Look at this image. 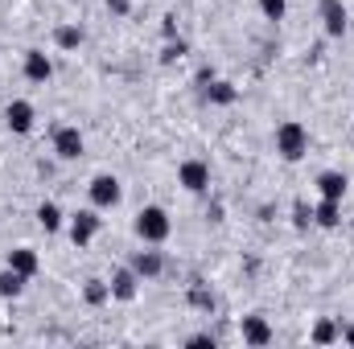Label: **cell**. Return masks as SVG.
I'll use <instances>...</instances> for the list:
<instances>
[{
    "label": "cell",
    "instance_id": "cell-16",
    "mask_svg": "<svg viewBox=\"0 0 354 349\" xmlns=\"http://www.w3.org/2000/svg\"><path fill=\"white\" fill-rule=\"evenodd\" d=\"M62 222H66V218H62L58 201H41V206H37V226H41L46 235H58V230H62Z\"/></svg>",
    "mask_w": 354,
    "mask_h": 349
},
{
    "label": "cell",
    "instance_id": "cell-23",
    "mask_svg": "<svg viewBox=\"0 0 354 349\" xmlns=\"http://www.w3.org/2000/svg\"><path fill=\"white\" fill-rule=\"evenodd\" d=\"M189 54V46L181 41V37H174V41H165V50H161V66H174V62H181Z\"/></svg>",
    "mask_w": 354,
    "mask_h": 349
},
{
    "label": "cell",
    "instance_id": "cell-25",
    "mask_svg": "<svg viewBox=\"0 0 354 349\" xmlns=\"http://www.w3.org/2000/svg\"><path fill=\"white\" fill-rule=\"evenodd\" d=\"M260 12H264V21H284L288 0H260Z\"/></svg>",
    "mask_w": 354,
    "mask_h": 349
},
{
    "label": "cell",
    "instance_id": "cell-1",
    "mask_svg": "<svg viewBox=\"0 0 354 349\" xmlns=\"http://www.w3.org/2000/svg\"><path fill=\"white\" fill-rule=\"evenodd\" d=\"M132 230H136V239H140V243L161 247V243L169 239V230H174V218H169V210H165V206H145V210L136 214Z\"/></svg>",
    "mask_w": 354,
    "mask_h": 349
},
{
    "label": "cell",
    "instance_id": "cell-2",
    "mask_svg": "<svg viewBox=\"0 0 354 349\" xmlns=\"http://www.w3.org/2000/svg\"><path fill=\"white\" fill-rule=\"evenodd\" d=\"M276 152H280V161H288V165L305 161V152H309V128H305L301 119H284V123L276 128Z\"/></svg>",
    "mask_w": 354,
    "mask_h": 349
},
{
    "label": "cell",
    "instance_id": "cell-6",
    "mask_svg": "<svg viewBox=\"0 0 354 349\" xmlns=\"http://www.w3.org/2000/svg\"><path fill=\"white\" fill-rule=\"evenodd\" d=\"M83 148H87V140H83V132L79 128H54V152H58V161H79L83 157Z\"/></svg>",
    "mask_w": 354,
    "mask_h": 349
},
{
    "label": "cell",
    "instance_id": "cell-13",
    "mask_svg": "<svg viewBox=\"0 0 354 349\" xmlns=\"http://www.w3.org/2000/svg\"><path fill=\"white\" fill-rule=\"evenodd\" d=\"M4 267H12V271H21L25 279H33V275H37V267H41V259H37V251H33V247H12V251H8V259H4Z\"/></svg>",
    "mask_w": 354,
    "mask_h": 349
},
{
    "label": "cell",
    "instance_id": "cell-20",
    "mask_svg": "<svg viewBox=\"0 0 354 349\" xmlns=\"http://www.w3.org/2000/svg\"><path fill=\"white\" fill-rule=\"evenodd\" d=\"M21 292H25V275L12 271V267H4V271H0V296L12 300V296H21Z\"/></svg>",
    "mask_w": 354,
    "mask_h": 349
},
{
    "label": "cell",
    "instance_id": "cell-19",
    "mask_svg": "<svg viewBox=\"0 0 354 349\" xmlns=\"http://www.w3.org/2000/svg\"><path fill=\"white\" fill-rule=\"evenodd\" d=\"M54 46L58 50H79L83 46V29L79 25H58L54 29Z\"/></svg>",
    "mask_w": 354,
    "mask_h": 349
},
{
    "label": "cell",
    "instance_id": "cell-5",
    "mask_svg": "<svg viewBox=\"0 0 354 349\" xmlns=\"http://www.w3.org/2000/svg\"><path fill=\"white\" fill-rule=\"evenodd\" d=\"M4 123H8V132H12V136H29V132H33V123H37L33 103H29V99H12V103L4 107Z\"/></svg>",
    "mask_w": 354,
    "mask_h": 349
},
{
    "label": "cell",
    "instance_id": "cell-14",
    "mask_svg": "<svg viewBox=\"0 0 354 349\" xmlns=\"http://www.w3.org/2000/svg\"><path fill=\"white\" fill-rule=\"evenodd\" d=\"M342 222V201H334V197H322L317 206H313V226H322V230H334Z\"/></svg>",
    "mask_w": 354,
    "mask_h": 349
},
{
    "label": "cell",
    "instance_id": "cell-15",
    "mask_svg": "<svg viewBox=\"0 0 354 349\" xmlns=\"http://www.w3.org/2000/svg\"><path fill=\"white\" fill-rule=\"evenodd\" d=\"M346 189H351L346 173H334V169L317 173V193H322V197H334V201H342V197H346Z\"/></svg>",
    "mask_w": 354,
    "mask_h": 349
},
{
    "label": "cell",
    "instance_id": "cell-3",
    "mask_svg": "<svg viewBox=\"0 0 354 349\" xmlns=\"http://www.w3.org/2000/svg\"><path fill=\"white\" fill-rule=\"evenodd\" d=\"M87 193H91V206H95V210H115L120 197H124V185H120L115 173H99L87 185Z\"/></svg>",
    "mask_w": 354,
    "mask_h": 349
},
{
    "label": "cell",
    "instance_id": "cell-27",
    "mask_svg": "<svg viewBox=\"0 0 354 349\" xmlns=\"http://www.w3.org/2000/svg\"><path fill=\"white\" fill-rule=\"evenodd\" d=\"M161 33L174 41V37H177V17H165V21H161Z\"/></svg>",
    "mask_w": 354,
    "mask_h": 349
},
{
    "label": "cell",
    "instance_id": "cell-12",
    "mask_svg": "<svg viewBox=\"0 0 354 349\" xmlns=\"http://www.w3.org/2000/svg\"><path fill=\"white\" fill-rule=\"evenodd\" d=\"M128 267H132L140 279H157V275L165 271V255H161V251H136Z\"/></svg>",
    "mask_w": 354,
    "mask_h": 349
},
{
    "label": "cell",
    "instance_id": "cell-28",
    "mask_svg": "<svg viewBox=\"0 0 354 349\" xmlns=\"http://www.w3.org/2000/svg\"><path fill=\"white\" fill-rule=\"evenodd\" d=\"M194 83H198V87H210V83H214V70H210V66H202V70H198V79H194Z\"/></svg>",
    "mask_w": 354,
    "mask_h": 349
},
{
    "label": "cell",
    "instance_id": "cell-7",
    "mask_svg": "<svg viewBox=\"0 0 354 349\" xmlns=\"http://www.w3.org/2000/svg\"><path fill=\"white\" fill-rule=\"evenodd\" d=\"M140 275L132 271V267H115L111 271V300H120V304H132L136 296H140Z\"/></svg>",
    "mask_w": 354,
    "mask_h": 349
},
{
    "label": "cell",
    "instance_id": "cell-8",
    "mask_svg": "<svg viewBox=\"0 0 354 349\" xmlns=\"http://www.w3.org/2000/svg\"><path fill=\"white\" fill-rule=\"evenodd\" d=\"M99 226H103L99 210H79V214L71 218V243H75V247H87L91 239L99 235Z\"/></svg>",
    "mask_w": 354,
    "mask_h": 349
},
{
    "label": "cell",
    "instance_id": "cell-21",
    "mask_svg": "<svg viewBox=\"0 0 354 349\" xmlns=\"http://www.w3.org/2000/svg\"><path fill=\"white\" fill-rule=\"evenodd\" d=\"M189 304L202 308V312H214V292H210L202 279H194V283H189Z\"/></svg>",
    "mask_w": 354,
    "mask_h": 349
},
{
    "label": "cell",
    "instance_id": "cell-10",
    "mask_svg": "<svg viewBox=\"0 0 354 349\" xmlns=\"http://www.w3.org/2000/svg\"><path fill=\"white\" fill-rule=\"evenodd\" d=\"M21 70H25V79H29V83H50V79H54V62H50L41 50H25Z\"/></svg>",
    "mask_w": 354,
    "mask_h": 349
},
{
    "label": "cell",
    "instance_id": "cell-29",
    "mask_svg": "<svg viewBox=\"0 0 354 349\" xmlns=\"http://www.w3.org/2000/svg\"><path fill=\"white\" fill-rule=\"evenodd\" d=\"M107 8H111V12H115V17H124V12H128V8H132V0H107Z\"/></svg>",
    "mask_w": 354,
    "mask_h": 349
},
{
    "label": "cell",
    "instance_id": "cell-18",
    "mask_svg": "<svg viewBox=\"0 0 354 349\" xmlns=\"http://www.w3.org/2000/svg\"><path fill=\"white\" fill-rule=\"evenodd\" d=\"M83 300H87L91 308L107 304V300H111V283H107V279H87V283H83Z\"/></svg>",
    "mask_w": 354,
    "mask_h": 349
},
{
    "label": "cell",
    "instance_id": "cell-17",
    "mask_svg": "<svg viewBox=\"0 0 354 349\" xmlns=\"http://www.w3.org/2000/svg\"><path fill=\"white\" fill-rule=\"evenodd\" d=\"M206 99H210L214 107H231V103L239 99V90H235V83H227V79H214V83L206 87Z\"/></svg>",
    "mask_w": 354,
    "mask_h": 349
},
{
    "label": "cell",
    "instance_id": "cell-9",
    "mask_svg": "<svg viewBox=\"0 0 354 349\" xmlns=\"http://www.w3.org/2000/svg\"><path fill=\"white\" fill-rule=\"evenodd\" d=\"M317 17H322V29L330 37H342L346 33V4L342 0H322L317 4Z\"/></svg>",
    "mask_w": 354,
    "mask_h": 349
},
{
    "label": "cell",
    "instance_id": "cell-11",
    "mask_svg": "<svg viewBox=\"0 0 354 349\" xmlns=\"http://www.w3.org/2000/svg\"><path fill=\"white\" fill-rule=\"evenodd\" d=\"M239 337H243V346H272V325H268L264 317H243L239 321Z\"/></svg>",
    "mask_w": 354,
    "mask_h": 349
},
{
    "label": "cell",
    "instance_id": "cell-30",
    "mask_svg": "<svg viewBox=\"0 0 354 349\" xmlns=\"http://www.w3.org/2000/svg\"><path fill=\"white\" fill-rule=\"evenodd\" d=\"M342 341H346V346H354V325H346V329H342Z\"/></svg>",
    "mask_w": 354,
    "mask_h": 349
},
{
    "label": "cell",
    "instance_id": "cell-24",
    "mask_svg": "<svg viewBox=\"0 0 354 349\" xmlns=\"http://www.w3.org/2000/svg\"><path fill=\"white\" fill-rule=\"evenodd\" d=\"M292 226L297 230H309L313 226V206L309 201H292Z\"/></svg>",
    "mask_w": 354,
    "mask_h": 349
},
{
    "label": "cell",
    "instance_id": "cell-22",
    "mask_svg": "<svg viewBox=\"0 0 354 349\" xmlns=\"http://www.w3.org/2000/svg\"><path fill=\"white\" fill-rule=\"evenodd\" d=\"M309 337H313V346H334V341H342V329L334 321H317Z\"/></svg>",
    "mask_w": 354,
    "mask_h": 349
},
{
    "label": "cell",
    "instance_id": "cell-26",
    "mask_svg": "<svg viewBox=\"0 0 354 349\" xmlns=\"http://www.w3.org/2000/svg\"><path fill=\"white\" fill-rule=\"evenodd\" d=\"M185 346H189V349H214V346H218V341H214L210 333H194V337H189Z\"/></svg>",
    "mask_w": 354,
    "mask_h": 349
},
{
    "label": "cell",
    "instance_id": "cell-4",
    "mask_svg": "<svg viewBox=\"0 0 354 349\" xmlns=\"http://www.w3.org/2000/svg\"><path fill=\"white\" fill-rule=\"evenodd\" d=\"M177 185H181L185 193H206V189H210V165L198 161V157L181 161V165H177Z\"/></svg>",
    "mask_w": 354,
    "mask_h": 349
}]
</instances>
